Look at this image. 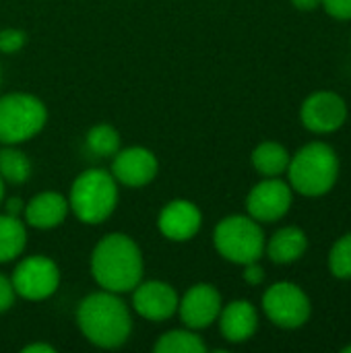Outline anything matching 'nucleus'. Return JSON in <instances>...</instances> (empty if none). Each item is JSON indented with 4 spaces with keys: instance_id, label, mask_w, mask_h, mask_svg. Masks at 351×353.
I'll return each instance as SVG.
<instances>
[{
    "instance_id": "31",
    "label": "nucleus",
    "mask_w": 351,
    "mask_h": 353,
    "mask_svg": "<svg viewBox=\"0 0 351 353\" xmlns=\"http://www.w3.org/2000/svg\"><path fill=\"white\" fill-rule=\"evenodd\" d=\"M2 196H4V188H2V176H0V203H2Z\"/></svg>"
},
{
    "instance_id": "5",
    "label": "nucleus",
    "mask_w": 351,
    "mask_h": 353,
    "mask_svg": "<svg viewBox=\"0 0 351 353\" xmlns=\"http://www.w3.org/2000/svg\"><path fill=\"white\" fill-rule=\"evenodd\" d=\"M213 242L217 252L236 265L257 263L265 254L267 246L259 221L244 215H232L219 221L213 234Z\"/></svg>"
},
{
    "instance_id": "29",
    "label": "nucleus",
    "mask_w": 351,
    "mask_h": 353,
    "mask_svg": "<svg viewBox=\"0 0 351 353\" xmlns=\"http://www.w3.org/2000/svg\"><path fill=\"white\" fill-rule=\"evenodd\" d=\"M56 350L52 345H46V343H33V345H27L23 347V353H54Z\"/></svg>"
},
{
    "instance_id": "28",
    "label": "nucleus",
    "mask_w": 351,
    "mask_h": 353,
    "mask_svg": "<svg viewBox=\"0 0 351 353\" xmlns=\"http://www.w3.org/2000/svg\"><path fill=\"white\" fill-rule=\"evenodd\" d=\"M323 0H292V4L298 8V10H317L321 6Z\"/></svg>"
},
{
    "instance_id": "1",
    "label": "nucleus",
    "mask_w": 351,
    "mask_h": 353,
    "mask_svg": "<svg viewBox=\"0 0 351 353\" xmlns=\"http://www.w3.org/2000/svg\"><path fill=\"white\" fill-rule=\"evenodd\" d=\"M77 323L81 333L97 347L116 350L130 337L132 321L126 304L114 292H99L87 296L79 310Z\"/></svg>"
},
{
    "instance_id": "12",
    "label": "nucleus",
    "mask_w": 351,
    "mask_h": 353,
    "mask_svg": "<svg viewBox=\"0 0 351 353\" xmlns=\"http://www.w3.org/2000/svg\"><path fill=\"white\" fill-rule=\"evenodd\" d=\"M132 304L143 319L161 323L178 310V296L174 288L163 281H147L137 285Z\"/></svg>"
},
{
    "instance_id": "16",
    "label": "nucleus",
    "mask_w": 351,
    "mask_h": 353,
    "mask_svg": "<svg viewBox=\"0 0 351 353\" xmlns=\"http://www.w3.org/2000/svg\"><path fill=\"white\" fill-rule=\"evenodd\" d=\"M68 213V203L58 192H41L29 201L25 207V217L29 225L39 230H52L64 221Z\"/></svg>"
},
{
    "instance_id": "8",
    "label": "nucleus",
    "mask_w": 351,
    "mask_h": 353,
    "mask_svg": "<svg viewBox=\"0 0 351 353\" xmlns=\"http://www.w3.org/2000/svg\"><path fill=\"white\" fill-rule=\"evenodd\" d=\"M300 118L304 128L314 134H331L348 120V103L335 91H314L302 103Z\"/></svg>"
},
{
    "instance_id": "30",
    "label": "nucleus",
    "mask_w": 351,
    "mask_h": 353,
    "mask_svg": "<svg viewBox=\"0 0 351 353\" xmlns=\"http://www.w3.org/2000/svg\"><path fill=\"white\" fill-rule=\"evenodd\" d=\"M21 201L19 199H10L8 201V207H6V215H12V217H19V213H21Z\"/></svg>"
},
{
    "instance_id": "2",
    "label": "nucleus",
    "mask_w": 351,
    "mask_h": 353,
    "mask_svg": "<svg viewBox=\"0 0 351 353\" xmlns=\"http://www.w3.org/2000/svg\"><path fill=\"white\" fill-rule=\"evenodd\" d=\"M91 271L108 292H130L141 283L143 256L139 246L124 234L106 236L93 250Z\"/></svg>"
},
{
    "instance_id": "23",
    "label": "nucleus",
    "mask_w": 351,
    "mask_h": 353,
    "mask_svg": "<svg viewBox=\"0 0 351 353\" xmlns=\"http://www.w3.org/2000/svg\"><path fill=\"white\" fill-rule=\"evenodd\" d=\"M329 269L337 279H351V232L333 244L329 252Z\"/></svg>"
},
{
    "instance_id": "7",
    "label": "nucleus",
    "mask_w": 351,
    "mask_h": 353,
    "mask_svg": "<svg viewBox=\"0 0 351 353\" xmlns=\"http://www.w3.org/2000/svg\"><path fill=\"white\" fill-rule=\"evenodd\" d=\"M263 310L273 325L281 329H300L308 323L312 304L300 285L292 281H279L265 292Z\"/></svg>"
},
{
    "instance_id": "26",
    "label": "nucleus",
    "mask_w": 351,
    "mask_h": 353,
    "mask_svg": "<svg viewBox=\"0 0 351 353\" xmlns=\"http://www.w3.org/2000/svg\"><path fill=\"white\" fill-rule=\"evenodd\" d=\"M14 302V288L4 275H0V312L8 310Z\"/></svg>"
},
{
    "instance_id": "25",
    "label": "nucleus",
    "mask_w": 351,
    "mask_h": 353,
    "mask_svg": "<svg viewBox=\"0 0 351 353\" xmlns=\"http://www.w3.org/2000/svg\"><path fill=\"white\" fill-rule=\"evenodd\" d=\"M321 6L339 21H351V0H323Z\"/></svg>"
},
{
    "instance_id": "6",
    "label": "nucleus",
    "mask_w": 351,
    "mask_h": 353,
    "mask_svg": "<svg viewBox=\"0 0 351 353\" xmlns=\"http://www.w3.org/2000/svg\"><path fill=\"white\" fill-rule=\"evenodd\" d=\"M48 112L43 103L27 93H10L0 97V143L17 145L35 137L46 124Z\"/></svg>"
},
{
    "instance_id": "22",
    "label": "nucleus",
    "mask_w": 351,
    "mask_h": 353,
    "mask_svg": "<svg viewBox=\"0 0 351 353\" xmlns=\"http://www.w3.org/2000/svg\"><path fill=\"white\" fill-rule=\"evenodd\" d=\"M87 149L95 157H110L116 155L120 149V134L110 124H97L87 134Z\"/></svg>"
},
{
    "instance_id": "15",
    "label": "nucleus",
    "mask_w": 351,
    "mask_h": 353,
    "mask_svg": "<svg viewBox=\"0 0 351 353\" xmlns=\"http://www.w3.org/2000/svg\"><path fill=\"white\" fill-rule=\"evenodd\" d=\"M219 329L223 339L230 343L248 341L259 329V314L254 306L246 300H236L219 312Z\"/></svg>"
},
{
    "instance_id": "32",
    "label": "nucleus",
    "mask_w": 351,
    "mask_h": 353,
    "mask_svg": "<svg viewBox=\"0 0 351 353\" xmlns=\"http://www.w3.org/2000/svg\"><path fill=\"white\" fill-rule=\"evenodd\" d=\"M343 353H351V345H348V347H343Z\"/></svg>"
},
{
    "instance_id": "4",
    "label": "nucleus",
    "mask_w": 351,
    "mask_h": 353,
    "mask_svg": "<svg viewBox=\"0 0 351 353\" xmlns=\"http://www.w3.org/2000/svg\"><path fill=\"white\" fill-rule=\"evenodd\" d=\"M118 203L116 178L103 170H89L81 174L70 190V209L85 223L106 221Z\"/></svg>"
},
{
    "instance_id": "11",
    "label": "nucleus",
    "mask_w": 351,
    "mask_h": 353,
    "mask_svg": "<svg viewBox=\"0 0 351 353\" xmlns=\"http://www.w3.org/2000/svg\"><path fill=\"white\" fill-rule=\"evenodd\" d=\"M180 319L188 329H207L221 312V296L209 283L192 285L182 302H178Z\"/></svg>"
},
{
    "instance_id": "9",
    "label": "nucleus",
    "mask_w": 351,
    "mask_h": 353,
    "mask_svg": "<svg viewBox=\"0 0 351 353\" xmlns=\"http://www.w3.org/2000/svg\"><path fill=\"white\" fill-rule=\"evenodd\" d=\"M60 283L56 263L46 256H29L19 263L12 273V288L25 300H46Z\"/></svg>"
},
{
    "instance_id": "19",
    "label": "nucleus",
    "mask_w": 351,
    "mask_h": 353,
    "mask_svg": "<svg viewBox=\"0 0 351 353\" xmlns=\"http://www.w3.org/2000/svg\"><path fill=\"white\" fill-rule=\"evenodd\" d=\"M27 234L19 217L0 215V263H8L25 248Z\"/></svg>"
},
{
    "instance_id": "24",
    "label": "nucleus",
    "mask_w": 351,
    "mask_h": 353,
    "mask_svg": "<svg viewBox=\"0 0 351 353\" xmlns=\"http://www.w3.org/2000/svg\"><path fill=\"white\" fill-rule=\"evenodd\" d=\"M25 46V33L19 29H4L0 31V52L12 54Z\"/></svg>"
},
{
    "instance_id": "21",
    "label": "nucleus",
    "mask_w": 351,
    "mask_h": 353,
    "mask_svg": "<svg viewBox=\"0 0 351 353\" xmlns=\"http://www.w3.org/2000/svg\"><path fill=\"white\" fill-rule=\"evenodd\" d=\"M31 174L29 157L19 149H2L0 151V176L10 184H23Z\"/></svg>"
},
{
    "instance_id": "3",
    "label": "nucleus",
    "mask_w": 351,
    "mask_h": 353,
    "mask_svg": "<svg viewBox=\"0 0 351 353\" xmlns=\"http://www.w3.org/2000/svg\"><path fill=\"white\" fill-rule=\"evenodd\" d=\"M288 176L290 186L296 192L304 196H323L339 178V157L327 143H308L290 159Z\"/></svg>"
},
{
    "instance_id": "18",
    "label": "nucleus",
    "mask_w": 351,
    "mask_h": 353,
    "mask_svg": "<svg viewBox=\"0 0 351 353\" xmlns=\"http://www.w3.org/2000/svg\"><path fill=\"white\" fill-rule=\"evenodd\" d=\"M290 159L292 155L288 149L275 141H265L252 151V165L265 178H279L283 172H288Z\"/></svg>"
},
{
    "instance_id": "20",
    "label": "nucleus",
    "mask_w": 351,
    "mask_h": 353,
    "mask_svg": "<svg viewBox=\"0 0 351 353\" xmlns=\"http://www.w3.org/2000/svg\"><path fill=\"white\" fill-rule=\"evenodd\" d=\"M207 345L190 331H170L155 343V353H205Z\"/></svg>"
},
{
    "instance_id": "13",
    "label": "nucleus",
    "mask_w": 351,
    "mask_h": 353,
    "mask_svg": "<svg viewBox=\"0 0 351 353\" xmlns=\"http://www.w3.org/2000/svg\"><path fill=\"white\" fill-rule=\"evenodd\" d=\"M157 174V159L143 147H130L116 155L112 163V176L124 186H145Z\"/></svg>"
},
{
    "instance_id": "10",
    "label": "nucleus",
    "mask_w": 351,
    "mask_h": 353,
    "mask_svg": "<svg viewBox=\"0 0 351 353\" xmlns=\"http://www.w3.org/2000/svg\"><path fill=\"white\" fill-rule=\"evenodd\" d=\"M290 207H292V186L279 178H267L259 182L246 199V209L250 217L265 223L281 219L290 211Z\"/></svg>"
},
{
    "instance_id": "17",
    "label": "nucleus",
    "mask_w": 351,
    "mask_h": 353,
    "mask_svg": "<svg viewBox=\"0 0 351 353\" xmlns=\"http://www.w3.org/2000/svg\"><path fill=\"white\" fill-rule=\"evenodd\" d=\"M265 248H267V254L273 263L290 265V263H296L304 256V252L308 248V238L300 228L288 225V228L277 230Z\"/></svg>"
},
{
    "instance_id": "14",
    "label": "nucleus",
    "mask_w": 351,
    "mask_h": 353,
    "mask_svg": "<svg viewBox=\"0 0 351 353\" xmlns=\"http://www.w3.org/2000/svg\"><path fill=\"white\" fill-rule=\"evenodd\" d=\"M203 215L190 201H172L159 215V230L174 242H184L197 236L201 230Z\"/></svg>"
},
{
    "instance_id": "27",
    "label": "nucleus",
    "mask_w": 351,
    "mask_h": 353,
    "mask_svg": "<svg viewBox=\"0 0 351 353\" xmlns=\"http://www.w3.org/2000/svg\"><path fill=\"white\" fill-rule=\"evenodd\" d=\"M244 267H246V269H244V281H246V283H250V285L263 283L265 271L259 267V261H257V263H248V265H244Z\"/></svg>"
}]
</instances>
